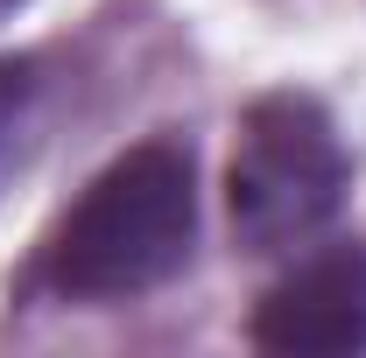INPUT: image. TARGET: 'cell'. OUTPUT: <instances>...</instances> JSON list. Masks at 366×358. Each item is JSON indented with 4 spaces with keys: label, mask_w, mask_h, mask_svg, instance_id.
<instances>
[{
    "label": "cell",
    "mask_w": 366,
    "mask_h": 358,
    "mask_svg": "<svg viewBox=\"0 0 366 358\" xmlns=\"http://www.w3.org/2000/svg\"><path fill=\"white\" fill-rule=\"evenodd\" d=\"M0 7H14V0H0Z\"/></svg>",
    "instance_id": "cell-5"
},
{
    "label": "cell",
    "mask_w": 366,
    "mask_h": 358,
    "mask_svg": "<svg viewBox=\"0 0 366 358\" xmlns=\"http://www.w3.org/2000/svg\"><path fill=\"white\" fill-rule=\"evenodd\" d=\"M197 246V169L177 140L127 148L85 183L43 246V288L64 302H127L162 288Z\"/></svg>",
    "instance_id": "cell-1"
},
{
    "label": "cell",
    "mask_w": 366,
    "mask_h": 358,
    "mask_svg": "<svg viewBox=\"0 0 366 358\" xmlns=\"http://www.w3.org/2000/svg\"><path fill=\"white\" fill-rule=\"evenodd\" d=\"M29 98H36V63H29V56H0V148L21 127Z\"/></svg>",
    "instance_id": "cell-4"
},
{
    "label": "cell",
    "mask_w": 366,
    "mask_h": 358,
    "mask_svg": "<svg viewBox=\"0 0 366 358\" xmlns=\"http://www.w3.org/2000/svg\"><path fill=\"white\" fill-rule=\"evenodd\" d=\"M352 162L317 98L268 91L247 106L226 162V211L247 253H296L345 211Z\"/></svg>",
    "instance_id": "cell-2"
},
{
    "label": "cell",
    "mask_w": 366,
    "mask_h": 358,
    "mask_svg": "<svg viewBox=\"0 0 366 358\" xmlns=\"http://www.w3.org/2000/svg\"><path fill=\"white\" fill-rule=\"evenodd\" d=\"M254 344L282 358L366 352V246H324L274 281L254 310Z\"/></svg>",
    "instance_id": "cell-3"
}]
</instances>
